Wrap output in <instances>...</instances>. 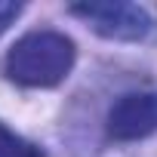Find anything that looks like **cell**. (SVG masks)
<instances>
[{
  "mask_svg": "<svg viewBox=\"0 0 157 157\" xmlns=\"http://www.w3.org/2000/svg\"><path fill=\"white\" fill-rule=\"evenodd\" d=\"M74 62H77V46L68 34L31 31L10 46L3 59V74L19 86L49 90V86H59L71 74Z\"/></svg>",
  "mask_w": 157,
  "mask_h": 157,
  "instance_id": "obj_1",
  "label": "cell"
},
{
  "mask_svg": "<svg viewBox=\"0 0 157 157\" xmlns=\"http://www.w3.org/2000/svg\"><path fill=\"white\" fill-rule=\"evenodd\" d=\"M68 13L90 25L99 37L120 43H142L157 28L151 13L129 0H83V3H71Z\"/></svg>",
  "mask_w": 157,
  "mask_h": 157,
  "instance_id": "obj_2",
  "label": "cell"
},
{
  "mask_svg": "<svg viewBox=\"0 0 157 157\" xmlns=\"http://www.w3.org/2000/svg\"><path fill=\"white\" fill-rule=\"evenodd\" d=\"M105 132L114 142H139L157 132V93H126L105 117Z\"/></svg>",
  "mask_w": 157,
  "mask_h": 157,
  "instance_id": "obj_3",
  "label": "cell"
},
{
  "mask_svg": "<svg viewBox=\"0 0 157 157\" xmlns=\"http://www.w3.org/2000/svg\"><path fill=\"white\" fill-rule=\"evenodd\" d=\"M0 157H43V151H40V145L28 142L19 132H13L0 120Z\"/></svg>",
  "mask_w": 157,
  "mask_h": 157,
  "instance_id": "obj_4",
  "label": "cell"
},
{
  "mask_svg": "<svg viewBox=\"0 0 157 157\" xmlns=\"http://www.w3.org/2000/svg\"><path fill=\"white\" fill-rule=\"evenodd\" d=\"M22 3H16V0H0V37H3L6 31H10V25L22 16Z\"/></svg>",
  "mask_w": 157,
  "mask_h": 157,
  "instance_id": "obj_5",
  "label": "cell"
}]
</instances>
